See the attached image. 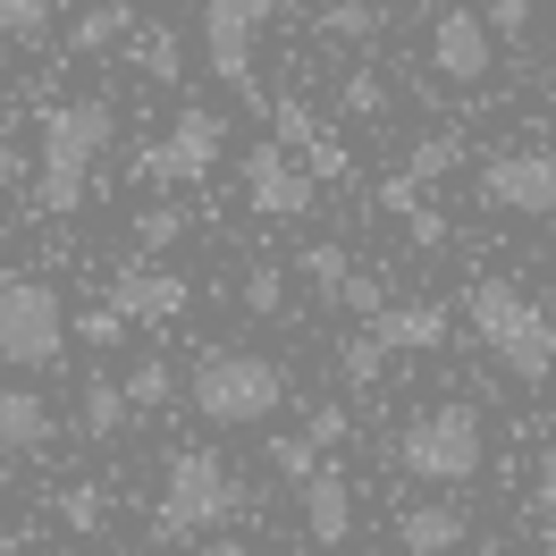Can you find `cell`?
Wrapping results in <instances>:
<instances>
[{"instance_id":"1","label":"cell","mask_w":556,"mask_h":556,"mask_svg":"<svg viewBox=\"0 0 556 556\" xmlns=\"http://www.w3.org/2000/svg\"><path fill=\"white\" fill-rule=\"evenodd\" d=\"M118 143V110L102 93H76V102H42L35 118V211L42 219H76L93 194V161Z\"/></svg>"},{"instance_id":"2","label":"cell","mask_w":556,"mask_h":556,"mask_svg":"<svg viewBox=\"0 0 556 556\" xmlns=\"http://www.w3.org/2000/svg\"><path fill=\"white\" fill-rule=\"evenodd\" d=\"M253 515V489L228 455L211 447H177L161 464V497H152V540H211V531H237Z\"/></svg>"},{"instance_id":"3","label":"cell","mask_w":556,"mask_h":556,"mask_svg":"<svg viewBox=\"0 0 556 556\" xmlns=\"http://www.w3.org/2000/svg\"><path fill=\"white\" fill-rule=\"evenodd\" d=\"M464 320H472V338L481 354L522 388H548L556 380V320L548 304H531L515 278H472V295H464Z\"/></svg>"},{"instance_id":"4","label":"cell","mask_w":556,"mask_h":556,"mask_svg":"<svg viewBox=\"0 0 556 556\" xmlns=\"http://www.w3.org/2000/svg\"><path fill=\"white\" fill-rule=\"evenodd\" d=\"M186 405L211 421V430H262V421L287 405V363L253 346H211L194 371H186Z\"/></svg>"},{"instance_id":"5","label":"cell","mask_w":556,"mask_h":556,"mask_svg":"<svg viewBox=\"0 0 556 556\" xmlns=\"http://www.w3.org/2000/svg\"><path fill=\"white\" fill-rule=\"evenodd\" d=\"M396 464H405L421 489H464V481H481V464H489V421H481V405H464V396L421 405V414L396 430Z\"/></svg>"},{"instance_id":"6","label":"cell","mask_w":556,"mask_h":556,"mask_svg":"<svg viewBox=\"0 0 556 556\" xmlns=\"http://www.w3.org/2000/svg\"><path fill=\"white\" fill-rule=\"evenodd\" d=\"M68 354V304L51 278H0V363L9 371H51Z\"/></svg>"},{"instance_id":"7","label":"cell","mask_w":556,"mask_h":556,"mask_svg":"<svg viewBox=\"0 0 556 556\" xmlns=\"http://www.w3.org/2000/svg\"><path fill=\"white\" fill-rule=\"evenodd\" d=\"M287 0H203V68L228 85V93H253V60H262V35ZM262 102V93H253Z\"/></svg>"},{"instance_id":"8","label":"cell","mask_w":556,"mask_h":556,"mask_svg":"<svg viewBox=\"0 0 556 556\" xmlns=\"http://www.w3.org/2000/svg\"><path fill=\"white\" fill-rule=\"evenodd\" d=\"M472 194L506 219H556V152L548 143H506L472 169Z\"/></svg>"},{"instance_id":"9","label":"cell","mask_w":556,"mask_h":556,"mask_svg":"<svg viewBox=\"0 0 556 556\" xmlns=\"http://www.w3.org/2000/svg\"><path fill=\"white\" fill-rule=\"evenodd\" d=\"M320 194V177L287 152V143H253V161H244V203H253V219H304Z\"/></svg>"},{"instance_id":"10","label":"cell","mask_w":556,"mask_h":556,"mask_svg":"<svg viewBox=\"0 0 556 556\" xmlns=\"http://www.w3.org/2000/svg\"><path fill=\"white\" fill-rule=\"evenodd\" d=\"M430 68L447 76V85H481L497 68V35H489L481 9H439L430 17Z\"/></svg>"},{"instance_id":"11","label":"cell","mask_w":556,"mask_h":556,"mask_svg":"<svg viewBox=\"0 0 556 556\" xmlns=\"http://www.w3.org/2000/svg\"><path fill=\"white\" fill-rule=\"evenodd\" d=\"M219 152H228V127H219V110H211V102H177L169 136H161L169 186H203V177L219 169Z\"/></svg>"},{"instance_id":"12","label":"cell","mask_w":556,"mask_h":556,"mask_svg":"<svg viewBox=\"0 0 556 556\" xmlns=\"http://www.w3.org/2000/svg\"><path fill=\"white\" fill-rule=\"evenodd\" d=\"M110 304L136 320V329H169V320L194 313V287L177 270H143V262H127V270L110 278Z\"/></svg>"},{"instance_id":"13","label":"cell","mask_w":556,"mask_h":556,"mask_svg":"<svg viewBox=\"0 0 556 556\" xmlns=\"http://www.w3.org/2000/svg\"><path fill=\"white\" fill-rule=\"evenodd\" d=\"M464 531H472V506H455V489H430L396 515V548L405 556H464Z\"/></svg>"},{"instance_id":"14","label":"cell","mask_w":556,"mask_h":556,"mask_svg":"<svg viewBox=\"0 0 556 556\" xmlns=\"http://www.w3.org/2000/svg\"><path fill=\"white\" fill-rule=\"evenodd\" d=\"M295 506H304V540H313V548H346L354 540V481L338 464H320L313 481L295 489Z\"/></svg>"},{"instance_id":"15","label":"cell","mask_w":556,"mask_h":556,"mask_svg":"<svg viewBox=\"0 0 556 556\" xmlns=\"http://www.w3.org/2000/svg\"><path fill=\"white\" fill-rule=\"evenodd\" d=\"M60 439V414H51V396L26 380H0V455H42Z\"/></svg>"},{"instance_id":"16","label":"cell","mask_w":556,"mask_h":556,"mask_svg":"<svg viewBox=\"0 0 556 556\" xmlns=\"http://www.w3.org/2000/svg\"><path fill=\"white\" fill-rule=\"evenodd\" d=\"M388 354H439L447 346V304L430 295H405V304H380V320H363Z\"/></svg>"},{"instance_id":"17","label":"cell","mask_w":556,"mask_h":556,"mask_svg":"<svg viewBox=\"0 0 556 556\" xmlns=\"http://www.w3.org/2000/svg\"><path fill=\"white\" fill-rule=\"evenodd\" d=\"M118 42H136V9H127V0H93V9L68 26L76 60H102V51H118Z\"/></svg>"},{"instance_id":"18","label":"cell","mask_w":556,"mask_h":556,"mask_svg":"<svg viewBox=\"0 0 556 556\" xmlns=\"http://www.w3.org/2000/svg\"><path fill=\"white\" fill-rule=\"evenodd\" d=\"M127 421H136L127 388L110 380V371H93V380H85V396H76V430H85V439H118Z\"/></svg>"},{"instance_id":"19","label":"cell","mask_w":556,"mask_h":556,"mask_svg":"<svg viewBox=\"0 0 556 556\" xmlns=\"http://www.w3.org/2000/svg\"><path fill=\"white\" fill-rule=\"evenodd\" d=\"M295 278L313 287L320 304H338V295H346V278H354V253H346L338 237H313L304 253H295Z\"/></svg>"},{"instance_id":"20","label":"cell","mask_w":556,"mask_h":556,"mask_svg":"<svg viewBox=\"0 0 556 556\" xmlns=\"http://www.w3.org/2000/svg\"><path fill=\"white\" fill-rule=\"evenodd\" d=\"M118 388H127V405H136V414H169V405H177V363L136 354V363L118 371Z\"/></svg>"},{"instance_id":"21","label":"cell","mask_w":556,"mask_h":556,"mask_svg":"<svg viewBox=\"0 0 556 556\" xmlns=\"http://www.w3.org/2000/svg\"><path fill=\"white\" fill-rule=\"evenodd\" d=\"M313 26H320V42H380L388 35V9H380V0H329Z\"/></svg>"},{"instance_id":"22","label":"cell","mask_w":556,"mask_h":556,"mask_svg":"<svg viewBox=\"0 0 556 556\" xmlns=\"http://www.w3.org/2000/svg\"><path fill=\"white\" fill-rule=\"evenodd\" d=\"M51 17H60V0H0V42L42 51V42H51Z\"/></svg>"},{"instance_id":"23","label":"cell","mask_w":556,"mask_h":556,"mask_svg":"<svg viewBox=\"0 0 556 556\" xmlns=\"http://www.w3.org/2000/svg\"><path fill=\"white\" fill-rule=\"evenodd\" d=\"M136 68L152 76V85H177V76H186V42H177V26H136Z\"/></svg>"},{"instance_id":"24","label":"cell","mask_w":556,"mask_h":556,"mask_svg":"<svg viewBox=\"0 0 556 556\" xmlns=\"http://www.w3.org/2000/svg\"><path fill=\"white\" fill-rule=\"evenodd\" d=\"M262 455H270V472H278V481H295V489H304L320 464H329V447H320L313 430H287V439H270Z\"/></svg>"},{"instance_id":"25","label":"cell","mask_w":556,"mask_h":556,"mask_svg":"<svg viewBox=\"0 0 556 556\" xmlns=\"http://www.w3.org/2000/svg\"><path fill=\"white\" fill-rule=\"evenodd\" d=\"M51 515H60V531H76V540H93V531L110 522V497H102L93 481H68L60 497H51Z\"/></svg>"},{"instance_id":"26","label":"cell","mask_w":556,"mask_h":556,"mask_svg":"<svg viewBox=\"0 0 556 556\" xmlns=\"http://www.w3.org/2000/svg\"><path fill=\"white\" fill-rule=\"evenodd\" d=\"M127 329H136V320H127V313H118V304H110V295H102V304H85V313H68V338H76V346H127Z\"/></svg>"},{"instance_id":"27","label":"cell","mask_w":556,"mask_h":556,"mask_svg":"<svg viewBox=\"0 0 556 556\" xmlns=\"http://www.w3.org/2000/svg\"><path fill=\"white\" fill-rule=\"evenodd\" d=\"M270 110V127H278V143H287V152H313L320 136H329V118H320L313 102H295V93H287V102H262Z\"/></svg>"},{"instance_id":"28","label":"cell","mask_w":556,"mask_h":556,"mask_svg":"<svg viewBox=\"0 0 556 556\" xmlns=\"http://www.w3.org/2000/svg\"><path fill=\"white\" fill-rule=\"evenodd\" d=\"M338 380H346V388H380V380H388V346L371 338V329L338 346Z\"/></svg>"},{"instance_id":"29","label":"cell","mask_w":556,"mask_h":556,"mask_svg":"<svg viewBox=\"0 0 556 556\" xmlns=\"http://www.w3.org/2000/svg\"><path fill=\"white\" fill-rule=\"evenodd\" d=\"M237 295H244V313H253V320H278V313H287V270H278V262H253Z\"/></svg>"},{"instance_id":"30","label":"cell","mask_w":556,"mask_h":556,"mask_svg":"<svg viewBox=\"0 0 556 556\" xmlns=\"http://www.w3.org/2000/svg\"><path fill=\"white\" fill-rule=\"evenodd\" d=\"M177 237H186V203H143L136 211V244L143 253H169Z\"/></svg>"},{"instance_id":"31","label":"cell","mask_w":556,"mask_h":556,"mask_svg":"<svg viewBox=\"0 0 556 556\" xmlns=\"http://www.w3.org/2000/svg\"><path fill=\"white\" fill-rule=\"evenodd\" d=\"M338 110H346V118H388V76L380 68H354L346 85H338Z\"/></svg>"},{"instance_id":"32","label":"cell","mask_w":556,"mask_h":556,"mask_svg":"<svg viewBox=\"0 0 556 556\" xmlns=\"http://www.w3.org/2000/svg\"><path fill=\"white\" fill-rule=\"evenodd\" d=\"M455 161H464V143H455V136H421V143H414V161H405V177L439 186V177H447Z\"/></svg>"},{"instance_id":"33","label":"cell","mask_w":556,"mask_h":556,"mask_svg":"<svg viewBox=\"0 0 556 556\" xmlns=\"http://www.w3.org/2000/svg\"><path fill=\"white\" fill-rule=\"evenodd\" d=\"M481 17H489V35H497V42H522V35H531V17H540V0H481Z\"/></svg>"},{"instance_id":"34","label":"cell","mask_w":556,"mask_h":556,"mask_svg":"<svg viewBox=\"0 0 556 556\" xmlns=\"http://www.w3.org/2000/svg\"><path fill=\"white\" fill-rule=\"evenodd\" d=\"M295 161H304V169H313V177H320V186H338V177H346V169H354V161H346V136H338V127H329V136H320V143H313V152H295Z\"/></svg>"},{"instance_id":"35","label":"cell","mask_w":556,"mask_h":556,"mask_svg":"<svg viewBox=\"0 0 556 556\" xmlns=\"http://www.w3.org/2000/svg\"><path fill=\"white\" fill-rule=\"evenodd\" d=\"M380 304H388V287H380L371 270H354L346 295H338V313H354V320H380Z\"/></svg>"},{"instance_id":"36","label":"cell","mask_w":556,"mask_h":556,"mask_svg":"<svg viewBox=\"0 0 556 556\" xmlns=\"http://www.w3.org/2000/svg\"><path fill=\"white\" fill-rule=\"evenodd\" d=\"M304 430H313L320 447L338 455V447H346V439H354V414H346V405H313V421H304Z\"/></svg>"},{"instance_id":"37","label":"cell","mask_w":556,"mask_h":556,"mask_svg":"<svg viewBox=\"0 0 556 556\" xmlns=\"http://www.w3.org/2000/svg\"><path fill=\"white\" fill-rule=\"evenodd\" d=\"M380 211H388V219L421 211V177H405V169H396V177H380Z\"/></svg>"},{"instance_id":"38","label":"cell","mask_w":556,"mask_h":556,"mask_svg":"<svg viewBox=\"0 0 556 556\" xmlns=\"http://www.w3.org/2000/svg\"><path fill=\"white\" fill-rule=\"evenodd\" d=\"M531 506H540V515H556V439L540 447V464H531Z\"/></svg>"},{"instance_id":"39","label":"cell","mask_w":556,"mask_h":556,"mask_svg":"<svg viewBox=\"0 0 556 556\" xmlns=\"http://www.w3.org/2000/svg\"><path fill=\"white\" fill-rule=\"evenodd\" d=\"M405 237H414L421 253H439V244H447V219H439V211L421 203V211H405Z\"/></svg>"},{"instance_id":"40","label":"cell","mask_w":556,"mask_h":556,"mask_svg":"<svg viewBox=\"0 0 556 556\" xmlns=\"http://www.w3.org/2000/svg\"><path fill=\"white\" fill-rule=\"evenodd\" d=\"M26 177H35V161H26V152H17V143L0 136V186H26Z\"/></svg>"},{"instance_id":"41","label":"cell","mask_w":556,"mask_h":556,"mask_svg":"<svg viewBox=\"0 0 556 556\" xmlns=\"http://www.w3.org/2000/svg\"><path fill=\"white\" fill-rule=\"evenodd\" d=\"M203 556H253V548H244V540H228V531H211V540H203Z\"/></svg>"},{"instance_id":"42","label":"cell","mask_w":556,"mask_h":556,"mask_svg":"<svg viewBox=\"0 0 556 556\" xmlns=\"http://www.w3.org/2000/svg\"><path fill=\"white\" fill-rule=\"evenodd\" d=\"M0 556H35V548H26V540H0Z\"/></svg>"},{"instance_id":"43","label":"cell","mask_w":556,"mask_h":556,"mask_svg":"<svg viewBox=\"0 0 556 556\" xmlns=\"http://www.w3.org/2000/svg\"><path fill=\"white\" fill-rule=\"evenodd\" d=\"M464 556H506V548H464Z\"/></svg>"},{"instance_id":"44","label":"cell","mask_w":556,"mask_h":556,"mask_svg":"<svg viewBox=\"0 0 556 556\" xmlns=\"http://www.w3.org/2000/svg\"><path fill=\"white\" fill-rule=\"evenodd\" d=\"M110 556H136V548H110Z\"/></svg>"}]
</instances>
